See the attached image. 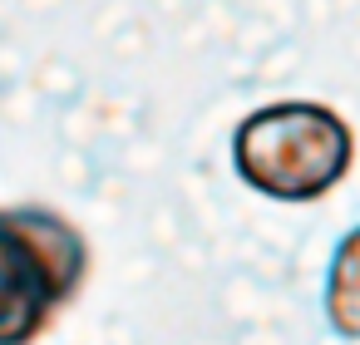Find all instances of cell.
I'll return each instance as SVG.
<instances>
[{"instance_id": "3", "label": "cell", "mask_w": 360, "mask_h": 345, "mask_svg": "<svg viewBox=\"0 0 360 345\" xmlns=\"http://www.w3.org/2000/svg\"><path fill=\"white\" fill-rule=\"evenodd\" d=\"M321 311L340 340H360V222L335 242L326 286H321Z\"/></svg>"}, {"instance_id": "1", "label": "cell", "mask_w": 360, "mask_h": 345, "mask_svg": "<svg viewBox=\"0 0 360 345\" xmlns=\"http://www.w3.org/2000/svg\"><path fill=\"white\" fill-rule=\"evenodd\" d=\"M232 168L271 202H316L355 168V129L330 104L276 99L237 124Z\"/></svg>"}, {"instance_id": "2", "label": "cell", "mask_w": 360, "mask_h": 345, "mask_svg": "<svg viewBox=\"0 0 360 345\" xmlns=\"http://www.w3.org/2000/svg\"><path fill=\"white\" fill-rule=\"evenodd\" d=\"M89 242L55 207H0V345H35L84 291Z\"/></svg>"}]
</instances>
